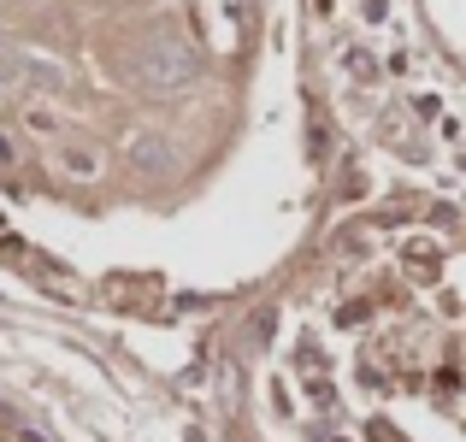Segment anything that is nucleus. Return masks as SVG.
I'll return each mask as SVG.
<instances>
[{
	"mask_svg": "<svg viewBox=\"0 0 466 442\" xmlns=\"http://www.w3.org/2000/svg\"><path fill=\"white\" fill-rule=\"evenodd\" d=\"M118 71H125V83L142 89V95H183L201 77V54H195L177 30H148L118 54Z\"/></svg>",
	"mask_w": 466,
	"mask_h": 442,
	"instance_id": "1",
	"label": "nucleus"
},
{
	"mask_svg": "<svg viewBox=\"0 0 466 442\" xmlns=\"http://www.w3.org/2000/svg\"><path fill=\"white\" fill-rule=\"evenodd\" d=\"M125 154H130V166L148 171V177L177 171V142H171L166 130H130V136H125Z\"/></svg>",
	"mask_w": 466,
	"mask_h": 442,
	"instance_id": "2",
	"label": "nucleus"
},
{
	"mask_svg": "<svg viewBox=\"0 0 466 442\" xmlns=\"http://www.w3.org/2000/svg\"><path fill=\"white\" fill-rule=\"evenodd\" d=\"M54 166H59V177L89 183V177H101V147H89V142H66V147L54 154Z\"/></svg>",
	"mask_w": 466,
	"mask_h": 442,
	"instance_id": "3",
	"label": "nucleus"
},
{
	"mask_svg": "<svg viewBox=\"0 0 466 442\" xmlns=\"http://www.w3.org/2000/svg\"><path fill=\"white\" fill-rule=\"evenodd\" d=\"M24 130H30V136H59V130H66V118H59L47 101H30V106H24Z\"/></svg>",
	"mask_w": 466,
	"mask_h": 442,
	"instance_id": "4",
	"label": "nucleus"
},
{
	"mask_svg": "<svg viewBox=\"0 0 466 442\" xmlns=\"http://www.w3.org/2000/svg\"><path fill=\"white\" fill-rule=\"evenodd\" d=\"M342 71H349L354 83H378V59H372V47H342Z\"/></svg>",
	"mask_w": 466,
	"mask_h": 442,
	"instance_id": "5",
	"label": "nucleus"
},
{
	"mask_svg": "<svg viewBox=\"0 0 466 442\" xmlns=\"http://www.w3.org/2000/svg\"><path fill=\"white\" fill-rule=\"evenodd\" d=\"M24 77H35L42 89H66V71H59L54 59H30V54H24Z\"/></svg>",
	"mask_w": 466,
	"mask_h": 442,
	"instance_id": "6",
	"label": "nucleus"
},
{
	"mask_svg": "<svg viewBox=\"0 0 466 442\" xmlns=\"http://www.w3.org/2000/svg\"><path fill=\"white\" fill-rule=\"evenodd\" d=\"M24 77V54L12 42H0V83H18Z\"/></svg>",
	"mask_w": 466,
	"mask_h": 442,
	"instance_id": "7",
	"label": "nucleus"
},
{
	"mask_svg": "<svg viewBox=\"0 0 466 442\" xmlns=\"http://www.w3.org/2000/svg\"><path fill=\"white\" fill-rule=\"evenodd\" d=\"M360 24H390V0H360Z\"/></svg>",
	"mask_w": 466,
	"mask_h": 442,
	"instance_id": "8",
	"label": "nucleus"
},
{
	"mask_svg": "<svg viewBox=\"0 0 466 442\" xmlns=\"http://www.w3.org/2000/svg\"><path fill=\"white\" fill-rule=\"evenodd\" d=\"M413 113H420V118H437V113H443V101H437V95H420V101H413Z\"/></svg>",
	"mask_w": 466,
	"mask_h": 442,
	"instance_id": "9",
	"label": "nucleus"
},
{
	"mask_svg": "<svg viewBox=\"0 0 466 442\" xmlns=\"http://www.w3.org/2000/svg\"><path fill=\"white\" fill-rule=\"evenodd\" d=\"M6 166H18V147H12V136H0V171Z\"/></svg>",
	"mask_w": 466,
	"mask_h": 442,
	"instance_id": "10",
	"label": "nucleus"
},
{
	"mask_svg": "<svg viewBox=\"0 0 466 442\" xmlns=\"http://www.w3.org/2000/svg\"><path fill=\"white\" fill-rule=\"evenodd\" d=\"M313 6V18H330V12H337V0H308Z\"/></svg>",
	"mask_w": 466,
	"mask_h": 442,
	"instance_id": "11",
	"label": "nucleus"
}]
</instances>
